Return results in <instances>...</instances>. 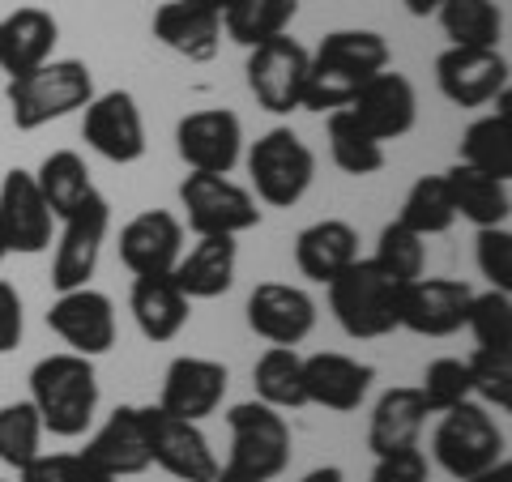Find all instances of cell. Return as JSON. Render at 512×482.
<instances>
[{
	"mask_svg": "<svg viewBox=\"0 0 512 482\" xmlns=\"http://www.w3.org/2000/svg\"><path fill=\"white\" fill-rule=\"evenodd\" d=\"M5 256H9V252H5V244H0V261H5Z\"/></svg>",
	"mask_w": 512,
	"mask_h": 482,
	"instance_id": "52",
	"label": "cell"
},
{
	"mask_svg": "<svg viewBox=\"0 0 512 482\" xmlns=\"http://www.w3.org/2000/svg\"><path fill=\"white\" fill-rule=\"evenodd\" d=\"M436 86L453 107H487L508 94V56L500 47H444Z\"/></svg>",
	"mask_w": 512,
	"mask_h": 482,
	"instance_id": "13",
	"label": "cell"
},
{
	"mask_svg": "<svg viewBox=\"0 0 512 482\" xmlns=\"http://www.w3.org/2000/svg\"><path fill=\"white\" fill-rule=\"evenodd\" d=\"M43 423H39V410L26 401H9V406H0V461L13 465V470H22V465L43 453Z\"/></svg>",
	"mask_w": 512,
	"mask_h": 482,
	"instance_id": "39",
	"label": "cell"
},
{
	"mask_svg": "<svg viewBox=\"0 0 512 482\" xmlns=\"http://www.w3.org/2000/svg\"><path fill=\"white\" fill-rule=\"evenodd\" d=\"M128 312H133V325L141 329L146 342H175L184 333L188 316H192V299L175 286L171 273H146V278H133V291H128Z\"/></svg>",
	"mask_w": 512,
	"mask_h": 482,
	"instance_id": "25",
	"label": "cell"
},
{
	"mask_svg": "<svg viewBox=\"0 0 512 482\" xmlns=\"http://www.w3.org/2000/svg\"><path fill=\"white\" fill-rule=\"evenodd\" d=\"M35 184L43 192V201H47V210L56 214V222L64 214H73L77 205H82L90 192H94V180H90V167H86V158L77 154V150H56V154H47L39 171H35Z\"/></svg>",
	"mask_w": 512,
	"mask_h": 482,
	"instance_id": "35",
	"label": "cell"
},
{
	"mask_svg": "<svg viewBox=\"0 0 512 482\" xmlns=\"http://www.w3.org/2000/svg\"><path fill=\"white\" fill-rule=\"evenodd\" d=\"M22 333H26L22 295H18V286L0 282V355H13L22 346Z\"/></svg>",
	"mask_w": 512,
	"mask_h": 482,
	"instance_id": "46",
	"label": "cell"
},
{
	"mask_svg": "<svg viewBox=\"0 0 512 482\" xmlns=\"http://www.w3.org/2000/svg\"><path fill=\"white\" fill-rule=\"evenodd\" d=\"M448 47H500L504 5L495 0H444L436 9Z\"/></svg>",
	"mask_w": 512,
	"mask_h": 482,
	"instance_id": "33",
	"label": "cell"
},
{
	"mask_svg": "<svg viewBox=\"0 0 512 482\" xmlns=\"http://www.w3.org/2000/svg\"><path fill=\"white\" fill-rule=\"evenodd\" d=\"M111 231V205L99 188L77 205L73 214L60 218V239H56V256H52V286L56 291H77V286H90L94 269H99V256Z\"/></svg>",
	"mask_w": 512,
	"mask_h": 482,
	"instance_id": "10",
	"label": "cell"
},
{
	"mask_svg": "<svg viewBox=\"0 0 512 482\" xmlns=\"http://www.w3.org/2000/svg\"><path fill=\"white\" fill-rule=\"evenodd\" d=\"M94 73L86 60H47L39 69H30L22 77H9L5 103L9 116L18 124V133H35V128L64 120L73 111H82L94 99Z\"/></svg>",
	"mask_w": 512,
	"mask_h": 482,
	"instance_id": "5",
	"label": "cell"
},
{
	"mask_svg": "<svg viewBox=\"0 0 512 482\" xmlns=\"http://www.w3.org/2000/svg\"><path fill=\"white\" fill-rule=\"evenodd\" d=\"M184 252V222L171 210H141L120 227V261L133 278L171 273Z\"/></svg>",
	"mask_w": 512,
	"mask_h": 482,
	"instance_id": "23",
	"label": "cell"
},
{
	"mask_svg": "<svg viewBox=\"0 0 512 482\" xmlns=\"http://www.w3.org/2000/svg\"><path fill=\"white\" fill-rule=\"evenodd\" d=\"M346 111L355 116V124L367 137H376L384 146V141L406 137L410 128L419 124V94H414L410 77L389 64V69H380L376 77H367L355 99L346 103Z\"/></svg>",
	"mask_w": 512,
	"mask_h": 482,
	"instance_id": "15",
	"label": "cell"
},
{
	"mask_svg": "<svg viewBox=\"0 0 512 482\" xmlns=\"http://www.w3.org/2000/svg\"><path fill=\"white\" fill-rule=\"evenodd\" d=\"M248 90L269 116H291L303 107V82H308V47L291 35H274L248 47Z\"/></svg>",
	"mask_w": 512,
	"mask_h": 482,
	"instance_id": "9",
	"label": "cell"
},
{
	"mask_svg": "<svg viewBox=\"0 0 512 482\" xmlns=\"http://www.w3.org/2000/svg\"><path fill=\"white\" fill-rule=\"evenodd\" d=\"M180 205L188 218L192 235H244L252 227H261V210L256 197L235 184L231 175H210V171H192L180 184Z\"/></svg>",
	"mask_w": 512,
	"mask_h": 482,
	"instance_id": "8",
	"label": "cell"
},
{
	"mask_svg": "<svg viewBox=\"0 0 512 482\" xmlns=\"http://www.w3.org/2000/svg\"><path fill=\"white\" fill-rule=\"evenodd\" d=\"M504 444L508 440H504L500 423H495V414L483 406V401L470 397V401H461V406L444 410L436 436H431V457H436V465L448 478L466 482L478 470H487V465L508 457Z\"/></svg>",
	"mask_w": 512,
	"mask_h": 482,
	"instance_id": "7",
	"label": "cell"
},
{
	"mask_svg": "<svg viewBox=\"0 0 512 482\" xmlns=\"http://www.w3.org/2000/svg\"><path fill=\"white\" fill-rule=\"evenodd\" d=\"M235 265H239L235 235H197V244H192L188 252H180L171 278L192 303L197 299H222L235 286Z\"/></svg>",
	"mask_w": 512,
	"mask_h": 482,
	"instance_id": "26",
	"label": "cell"
},
{
	"mask_svg": "<svg viewBox=\"0 0 512 482\" xmlns=\"http://www.w3.org/2000/svg\"><path fill=\"white\" fill-rule=\"evenodd\" d=\"M52 227L56 214L47 210L35 171L13 167L0 180V244H5V252H22V256L47 252L52 248Z\"/></svg>",
	"mask_w": 512,
	"mask_h": 482,
	"instance_id": "16",
	"label": "cell"
},
{
	"mask_svg": "<svg viewBox=\"0 0 512 482\" xmlns=\"http://www.w3.org/2000/svg\"><path fill=\"white\" fill-rule=\"evenodd\" d=\"M227 431H231V453L218 461L214 482H274L291 470V423L286 414L265 406V401H239L227 410Z\"/></svg>",
	"mask_w": 512,
	"mask_h": 482,
	"instance_id": "3",
	"label": "cell"
},
{
	"mask_svg": "<svg viewBox=\"0 0 512 482\" xmlns=\"http://www.w3.org/2000/svg\"><path fill=\"white\" fill-rule=\"evenodd\" d=\"M248 329L269 346H299L316 329V303L303 286L261 282L248 295Z\"/></svg>",
	"mask_w": 512,
	"mask_h": 482,
	"instance_id": "21",
	"label": "cell"
},
{
	"mask_svg": "<svg viewBox=\"0 0 512 482\" xmlns=\"http://www.w3.org/2000/svg\"><path fill=\"white\" fill-rule=\"evenodd\" d=\"M252 389L256 401L274 410H299L308 406V393H303V355L295 346H269L252 367Z\"/></svg>",
	"mask_w": 512,
	"mask_h": 482,
	"instance_id": "32",
	"label": "cell"
},
{
	"mask_svg": "<svg viewBox=\"0 0 512 482\" xmlns=\"http://www.w3.org/2000/svg\"><path fill=\"white\" fill-rule=\"evenodd\" d=\"M466 482H512V461L508 457H500L495 465H487V470H478L474 478H466Z\"/></svg>",
	"mask_w": 512,
	"mask_h": 482,
	"instance_id": "47",
	"label": "cell"
},
{
	"mask_svg": "<svg viewBox=\"0 0 512 482\" xmlns=\"http://www.w3.org/2000/svg\"><path fill=\"white\" fill-rule=\"evenodd\" d=\"M329 312L355 342H376L402 329V282L384 273L372 256L350 261L329 282Z\"/></svg>",
	"mask_w": 512,
	"mask_h": 482,
	"instance_id": "4",
	"label": "cell"
},
{
	"mask_svg": "<svg viewBox=\"0 0 512 482\" xmlns=\"http://www.w3.org/2000/svg\"><path fill=\"white\" fill-rule=\"evenodd\" d=\"M474 286L461 278H414L402 286V329L419 337H453L466 329Z\"/></svg>",
	"mask_w": 512,
	"mask_h": 482,
	"instance_id": "19",
	"label": "cell"
},
{
	"mask_svg": "<svg viewBox=\"0 0 512 482\" xmlns=\"http://www.w3.org/2000/svg\"><path fill=\"white\" fill-rule=\"evenodd\" d=\"M470 367V397L491 410H512V350H483L474 346L466 359Z\"/></svg>",
	"mask_w": 512,
	"mask_h": 482,
	"instance_id": "40",
	"label": "cell"
},
{
	"mask_svg": "<svg viewBox=\"0 0 512 482\" xmlns=\"http://www.w3.org/2000/svg\"><path fill=\"white\" fill-rule=\"evenodd\" d=\"M448 180V197H453L457 218H466L470 227H508L512 214V192L508 180H495V175H483L466 163H457L453 171H444Z\"/></svg>",
	"mask_w": 512,
	"mask_h": 482,
	"instance_id": "30",
	"label": "cell"
},
{
	"mask_svg": "<svg viewBox=\"0 0 512 482\" xmlns=\"http://www.w3.org/2000/svg\"><path fill=\"white\" fill-rule=\"evenodd\" d=\"M150 423V457L158 470H167L180 482H214L218 478V457L210 448V436L201 431V423L175 419V414L146 406Z\"/></svg>",
	"mask_w": 512,
	"mask_h": 482,
	"instance_id": "18",
	"label": "cell"
},
{
	"mask_svg": "<svg viewBox=\"0 0 512 482\" xmlns=\"http://www.w3.org/2000/svg\"><path fill=\"white\" fill-rule=\"evenodd\" d=\"M372 261L406 286V282H414V278H423V273H427V239L414 235L410 227H402V222L393 218L389 227L380 231V239H376V256H372Z\"/></svg>",
	"mask_w": 512,
	"mask_h": 482,
	"instance_id": "38",
	"label": "cell"
},
{
	"mask_svg": "<svg viewBox=\"0 0 512 482\" xmlns=\"http://www.w3.org/2000/svg\"><path fill=\"white\" fill-rule=\"evenodd\" d=\"M60 43V22L39 5H18L0 18V69L9 77H22L30 69L52 60Z\"/></svg>",
	"mask_w": 512,
	"mask_h": 482,
	"instance_id": "27",
	"label": "cell"
},
{
	"mask_svg": "<svg viewBox=\"0 0 512 482\" xmlns=\"http://www.w3.org/2000/svg\"><path fill=\"white\" fill-rule=\"evenodd\" d=\"M248 180L261 205H274V210H291L308 197V188L316 180V154L308 150L295 128H269L265 137L252 141L248 150Z\"/></svg>",
	"mask_w": 512,
	"mask_h": 482,
	"instance_id": "6",
	"label": "cell"
},
{
	"mask_svg": "<svg viewBox=\"0 0 512 482\" xmlns=\"http://www.w3.org/2000/svg\"><path fill=\"white\" fill-rule=\"evenodd\" d=\"M414 389H419L427 414H444V410L461 406V401H470V367H466V359H453V355L431 359Z\"/></svg>",
	"mask_w": 512,
	"mask_h": 482,
	"instance_id": "41",
	"label": "cell"
},
{
	"mask_svg": "<svg viewBox=\"0 0 512 482\" xmlns=\"http://www.w3.org/2000/svg\"><path fill=\"white\" fill-rule=\"evenodd\" d=\"M299 13V0H231L222 13V35L239 47H256L274 35H286Z\"/></svg>",
	"mask_w": 512,
	"mask_h": 482,
	"instance_id": "34",
	"label": "cell"
},
{
	"mask_svg": "<svg viewBox=\"0 0 512 482\" xmlns=\"http://www.w3.org/2000/svg\"><path fill=\"white\" fill-rule=\"evenodd\" d=\"M350 261H359V231L346 218H320L295 235V265L308 282L329 286Z\"/></svg>",
	"mask_w": 512,
	"mask_h": 482,
	"instance_id": "29",
	"label": "cell"
},
{
	"mask_svg": "<svg viewBox=\"0 0 512 482\" xmlns=\"http://www.w3.org/2000/svg\"><path fill=\"white\" fill-rule=\"evenodd\" d=\"M478 273L491 282V291H512V231L508 227H483L478 231Z\"/></svg>",
	"mask_w": 512,
	"mask_h": 482,
	"instance_id": "43",
	"label": "cell"
},
{
	"mask_svg": "<svg viewBox=\"0 0 512 482\" xmlns=\"http://www.w3.org/2000/svg\"><path fill=\"white\" fill-rule=\"evenodd\" d=\"M150 30L167 52L192 64H210L222 47V18L201 0H167V5H158Z\"/></svg>",
	"mask_w": 512,
	"mask_h": 482,
	"instance_id": "24",
	"label": "cell"
},
{
	"mask_svg": "<svg viewBox=\"0 0 512 482\" xmlns=\"http://www.w3.org/2000/svg\"><path fill=\"white\" fill-rule=\"evenodd\" d=\"M427 478H431V461L423 448H402V453L376 457L367 482H427Z\"/></svg>",
	"mask_w": 512,
	"mask_h": 482,
	"instance_id": "45",
	"label": "cell"
},
{
	"mask_svg": "<svg viewBox=\"0 0 512 482\" xmlns=\"http://www.w3.org/2000/svg\"><path fill=\"white\" fill-rule=\"evenodd\" d=\"M30 406L39 410L43 431L60 440L86 436L99 414V372L86 355H47L30 367Z\"/></svg>",
	"mask_w": 512,
	"mask_h": 482,
	"instance_id": "2",
	"label": "cell"
},
{
	"mask_svg": "<svg viewBox=\"0 0 512 482\" xmlns=\"http://www.w3.org/2000/svg\"><path fill=\"white\" fill-rule=\"evenodd\" d=\"M427 427V406L414 384H397L384 389L372 406V423H367V448L372 457H389L402 448H419V436Z\"/></svg>",
	"mask_w": 512,
	"mask_h": 482,
	"instance_id": "28",
	"label": "cell"
},
{
	"mask_svg": "<svg viewBox=\"0 0 512 482\" xmlns=\"http://www.w3.org/2000/svg\"><path fill=\"white\" fill-rule=\"evenodd\" d=\"M329 154H333V167L346 171V175H355V180H363V175H376L384 167V146L376 137L363 133L346 107L329 111Z\"/></svg>",
	"mask_w": 512,
	"mask_h": 482,
	"instance_id": "37",
	"label": "cell"
},
{
	"mask_svg": "<svg viewBox=\"0 0 512 482\" xmlns=\"http://www.w3.org/2000/svg\"><path fill=\"white\" fill-rule=\"evenodd\" d=\"M175 150H180L188 171L231 175L239 167V158H244V124L227 107L188 111L175 124Z\"/></svg>",
	"mask_w": 512,
	"mask_h": 482,
	"instance_id": "12",
	"label": "cell"
},
{
	"mask_svg": "<svg viewBox=\"0 0 512 482\" xmlns=\"http://www.w3.org/2000/svg\"><path fill=\"white\" fill-rule=\"evenodd\" d=\"M402 5H406L410 18H431V13H436L444 0H402Z\"/></svg>",
	"mask_w": 512,
	"mask_h": 482,
	"instance_id": "49",
	"label": "cell"
},
{
	"mask_svg": "<svg viewBox=\"0 0 512 482\" xmlns=\"http://www.w3.org/2000/svg\"><path fill=\"white\" fill-rule=\"evenodd\" d=\"M393 64L389 39L380 30H329L316 52H308V82H303V111H329L346 107L359 94L367 77Z\"/></svg>",
	"mask_w": 512,
	"mask_h": 482,
	"instance_id": "1",
	"label": "cell"
},
{
	"mask_svg": "<svg viewBox=\"0 0 512 482\" xmlns=\"http://www.w3.org/2000/svg\"><path fill=\"white\" fill-rule=\"evenodd\" d=\"M47 329H52L73 355L99 359L116 346V308L103 291L77 286V291H56L47 308Z\"/></svg>",
	"mask_w": 512,
	"mask_h": 482,
	"instance_id": "14",
	"label": "cell"
},
{
	"mask_svg": "<svg viewBox=\"0 0 512 482\" xmlns=\"http://www.w3.org/2000/svg\"><path fill=\"white\" fill-rule=\"evenodd\" d=\"M466 329L483 350H512V295L508 291H483L470 299Z\"/></svg>",
	"mask_w": 512,
	"mask_h": 482,
	"instance_id": "42",
	"label": "cell"
},
{
	"mask_svg": "<svg viewBox=\"0 0 512 482\" xmlns=\"http://www.w3.org/2000/svg\"><path fill=\"white\" fill-rule=\"evenodd\" d=\"M82 461L90 465L94 474H107V478L146 474L150 465H154V457H150L146 406H120V410H111V419L86 440Z\"/></svg>",
	"mask_w": 512,
	"mask_h": 482,
	"instance_id": "17",
	"label": "cell"
},
{
	"mask_svg": "<svg viewBox=\"0 0 512 482\" xmlns=\"http://www.w3.org/2000/svg\"><path fill=\"white\" fill-rule=\"evenodd\" d=\"M90 482H120V478H107V474H90Z\"/></svg>",
	"mask_w": 512,
	"mask_h": 482,
	"instance_id": "51",
	"label": "cell"
},
{
	"mask_svg": "<svg viewBox=\"0 0 512 482\" xmlns=\"http://www.w3.org/2000/svg\"><path fill=\"white\" fill-rule=\"evenodd\" d=\"M201 5H210V9L218 13V18H222V13H227V5H231V0H201Z\"/></svg>",
	"mask_w": 512,
	"mask_h": 482,
	"instance_id": "50",
	"label": "cell"
},
{
	"mask_svg": "<svg viewBox=\"0 0 512 482\" xmlns=\"http://www.w3.org/2000/svg\"><path fill=\"white\" fill-rule=\"evenodd\" d=\"M397 222L410 227L414 235H444L448 227L457 222V210H453V197H448V180L444 175H423L414 180L402 210H397Z\"/></svg>",
	"mask_w": 512,
	"mask_h": 482,
	"instance_id": "36",
	"label": "cell"
},
{
	"mask_svg": "<svg viewBox=\"0 0 512 482\" xmlns=\"http://www.w3.org/2000/svg\"><path fill=\"white\" fill-rule=\"evenodd\" d=\"M461 163L495 175V180H512V128H508V94L495 99V111L478 116L466 133H461Z\"/></svg>",
	"mask_w": 512,
	"mask_h": 482,
	"instance_id": "31",
	"label": "cell"
},
{
	"mask_svg": "<svg viewBox=\"0 0 512 482\" xmlns=\"http://www.w3.org/2000/svg\"><path fill=\"white\" fill-rule=\"evenodd\" d=\"M22 482H90V465L82 453H35L22 465Z\"/></svg>",
	"mask_w": 512,
	"mask_h": 482,
	"instance_id": "44",
	"label": "cell"
},
{
	"mask_svg": "<svg viewBox=\"0 0 512 482\" xmlns=\"http://www.w3.org/2000/svg\"><path fill=\"white\" fill-rule=\"evenodd\" d=\"M376 367L342 355V350H316L303 359V393L308 406H325L333 414H355L372 393Z\"/></svg>",
	"mask_w": 512,
	"mask_h": 482,
	"instance_id": "22",
	"label": "cell"
},
{
	"mask_svg": "<svg viewBox=\"0 0 512 482\" xmlns=\"http://www.w3.org/2000/svg\"><path fill=\"white\" fill-rule=\"evenodd\" d=\"M227 384H231V372L218 359L180 355V359L167 363L163 393H158V410L175 414V419H188V423H205L222 406Z\"/></svg>",
	"mask_w": 512,
	"mask_h": 482,
	"instance_id": "20",
	"label": "cell"
},
{
	"mask_svg": "<svg viewBox=\"0 0 512 482\" xmlns=\"http://www.w3.org/2000/svg\"><path fill=\"white\" fill-rule=\"evenodd\" d=\"M82 137L86 146L107 158L116 167L141 163L146 158V120H141V107L128 90H103L82 107Z\"/></svg>",
	"mask_w": 512,
	"mask_h": 482,
	"instance_id": "11",
	"label": "cell"
},
{
	"mask_svg": "<svg viewBox=\"0 0 512 482\" xmlns=\"http://www.w3.org/2000/svg\"><path fill=\"white\" fill-rule=\"evenodd\" d=\"M299 482H346V474L338 470V465H320V470H308Z\"/></svg>",
	"mask_w": 512,
	"mask_h": 482,
	"instance_id": "48",
	"label": "cell"
}]
</instances>
